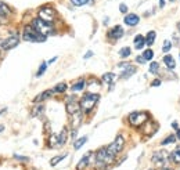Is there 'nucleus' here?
<instances>
[{"label": "nucleus", "instance_id": "47", "mask_svg": "<svg viewBox=\"0 0 180 170\" xmlns=\"http://www.w3.org/2000/svg\"><path fill=\"white\" fill-rule=\"evenodd\" d=\"M161 170H173V169H170V168H161Z\"/></svg>", "mask_w": 180, "mask_h": 170}, {"label": "nucleus", "instance_id": "1", "mask_svg": "<svg viewBox=\"0 0 180 170\" xmlns=\"http://www.w3.org/2000/svg\"><path fill=\"white\" fill-rule=\"evenodd\" d=\"M32 26H33L35 29H36L37 32H39L40 35H43V36H49V35H54L55 33V29H54V24L53 22H47V21L42 20V18H35L32 20Z\"/></svg>", "mask_w": 180, "mask_h": 170}, {"label": "nucleus", "instance_id": "22", "mask_svg": "<svg viewBox=\"0 0 180 170\" xmlns=\"http://www.w3.org/2000/svg\"><path fill=\"white\" fill-rule=\"evenodd\" d=\"M176 140H178V137H176V134H169V136H166L164 140L161 141V147H166V145H170V144H175Z\"/></svg>", "mask_w": 180, "mask_h": 170}, {"label": "nucleus", "instance_id": "16", "mask_svg": "<svg viewBox=\"0 0 180 170\" xmlns=\"http://www.w3.org/2000/svg\"><path fill=\"white\" fill-rule=\"evenodd\" d=\"M169 160L175 165H180V145H176V148L169 154Z\"/></svg>", "mask_w": 180, "mask_h": 170}, {"label": "nucleus", "instance_id": "30", "mask_svg": "<svg viewBox=\"0 0 180 170\" xmlns=\"http://www.w3.org/2000/svg\"><path fill=\"white\" fill-rule=\"evenodd\" d=\"M86 141H87V137H86V136H85V137H81L79 140H76V141L73 142V148H75V150H79V148L83 147Z\"/></svg>", "mask_w": 180, "mask_h": 170}, {"label": "nucleus", "instance_id": "7", "mask_svg": "<svg viewBox=\"0 0 180 170\" xmlns=\"http://www.w3.org/2000/svg\"><path fill=\"white\" fill-rule=\"evenodd\" d=\"M37 17L47 21V22H54V20L57 18V11L53 7H50V6H43L37 11Z\"/></svg>", "mask_w": 180, "mask_h": 170}, {"label": "nucleus", "instance_id": "25", "mask_svg": "<svg viewBox=\"0 0 180 170\" xmlns=\"http://www.w3.org/2000/svg\"><path fill=\"white\" fill-rule=\"evenodd\" d=\"M90 156H91V152H87V154L85 155V156L81 159V162L78 163V168H76V169H78V170H82V169H85V168H86V166L89 165Z\"/></svg>", "mask_w": 180, "mask_h": 170}, {"label": "nucleus", "instance_id": "5", "mask_svg": "<svg viewBox=\"0 0 180 170\" xmlns=\"http://www.w3.org/2000/svg\"><path fill=\"white\" fill-rule=\"evenodd\" d=\"M114 159L115 158L108 154L107 147H101L99 151L96 152V165L99 166V168H104V166L110 165Z\"/></svg>", "mask_w": 180, "mask_h": 170}, {"label": "nucleus", "instance_id": "2", "mask_svg": "<svg viewBox=\"0 0 180 170\" xmlns=\"http://www.w3.org/2000/svg\"><path fill=\"white\" fill-rule=\"evenodd\" d=\"M99 100H100V94L86 93L81 100H79V102H81V109L86 113L93 111V108L96 107V104L99 102Z\"/></svg>", "mask_w": 180, "mask_h": 170}, {"label": "nucleus", "instance_id": "42", "mask_svg": "<svg viewBox=\"0 0 180 170\" xmlns=\"http://www.w3.org/2000/svg\"><path fill=\"white\" fill-rule=\"evenodd\" d=\"M54 61H57V57H54V58L49 59V61H47V64H53V62H54Z\"/></svg>", "mask_w": 180, "mask_h": 170}, {"label": "nucleus", "instance_id": "4", "mask_svg": "<svg viewBox=\"0 0 180 170\" xmlns=\"http://www.w3.org/2000/svg\"><path fill=\"white\" fill-rule=\"evenodd\" d=\"M150 115L147 113L146 111H136V112H132L129 115V123L134 127H140L143 124H146V122L148 120Z\"/></svg>", "mask_w": 180, "mask_h": 170}, {"label": "nucleus", "instance_id": "21", "mask_svg": "<svg viewBox=\"0 0 180 170\" xmlns=\"http://www.w3.org/2000/svg\"><path fill=\"white\" fill-rule=\"evenodd\" d=\"M67 138H68V129L64 127L61 130V133L57 136V145H64L67 142Z\"/></svg>", "mask_w": 180, "mask_h": 170}, {"label": "nucleus", "instance_id": "20", "mask_svg": "<svg viewBox=\"0 0 180 170\" xmlns=\"http://www.w3.org/2000/svg\"><path fill=\"white\" fill-rule=\"evenodd\" d=\"M155 40H157V32H155V31H150L146 35V44H147V47H151L152 44L155 43Z\"/></svg>", "mask_w": 180, "mask_h": 170}, {"label": "nucleus", "instance_id": "44", "mask_svg": "<svg viewBox=\"0 0 180 170\" xmlns=\"http://www.w3.org/2000/svg\"><path fill=\"white\" fill-rule=\"evenodd\" d=\"M173 40H175V43H176V44H179V37L176 36V35H173Z\"/></svg>", "mask_w": 180, "mask_h": 170}, {"label": "nucleus", "instance_id": "13", "mask_svg": "<svg viewBox=\"0 0 180 170\" xmlns=\"http://www.w3.org/2000/svg\"><path fill=\"white\" fill-rule=\"evenodd\" d=\"M123 22H125V25L133 28V26L138 25V22H140V17H138L137 14H134V13H128L125 15V18H123Z\"/></svg>", "mask_w": 180, "mask_h": 170}, {"label": "nucleus", "instance_id": "3", "mask_svg": "<svg viewBox=\"0 0 180 170\" xmlns=\"http://www.w3.org/2000/svg\"><path fill=\"white\" fill-rule=\"evenodd\" d=\"M22 39L25 41H35V43H40V41H45L47 37L43 36V35H40L32 25H26L25 28H24Z\"/></svg>", "mask_w": 180, "mask_h": 170}, {"label": "nucleus", "instance_id": "33", "mask_svg": "<svg viewBox=\"0 0 180 170\" xmlns=\"http://www.w3.org/2000/svg\"><path fill=\"white\" fill-rule=\"evenodd\" d=\"M43 111H45V107H43V105H37L36 108H33L32 116H33V118H36V116H40L43 113Z\"/></svg>", "mask_w": 180, "mask_h": 170}, {"label": "nucleus", "instance_id": "29", "mask_svg": "<svg viewBox=\"0 0 180 170\" xmlns=\"http://www.w3.org/2000/svg\"><path fill=\"white\" fill-rule=\"evenodd\" d=\"M75 7H82V6H86V4H93V0H71Z\"/></svg>", "mask_w": 180, "mask_h": 170}, {"label": "nucleus", "instance_id": "12", "mask_svg": "<svg viewBox=\"0 0 180 170\" xmlns=\"http://www.w3.org/2000/svg\"><path fill=\"white\" fill-rule=\"evenodd\" d=\"M123 35H125V31H123V28L121 25H115L107 32V37L110 39V40H112V41L119 40Z\"/></svg>", "mask_w": 180, "mask_h": 170}, {"label": "nucleus", "instance_id": "8", "mask_svg": "<svg viewBox=\"0 0 180 170\" xmlns=\"http://www.w3.org/2000/svg\"><path fill=\"white\" fill-rule=\"evenodd\" d=\"M169 160V154L164 150H159V151H155L151 156V162L154 163L157 168H164L166 165V162Z\"/></svg>", "mask_w": 180, "mask_h": 170}, {"label": "nucleus", "instance_id": "46", "mask_svg": "<svg viewBox=\"0 0 180 170\" xmlns=\"http://www.w3.org/2000/svg\"><path fill=\"white\" fill-rule=\"evenodd\" d=\"M3 130H4V126H3V124H0V133H2Z\"/></svg>", "mask_w": 180, "mask_h": 170}, {"label": "nucleus", "instance_id": "41", "mask_svg": "<svg viewBox=\"0 0 180 170\" xmlns=\"http://www.w3.org/2000/svg\"><path fill=\"white\" fill-rule=\"evenodd\" d=\"M14 158H15V159H18V160H28V158H25V156H20V155H14Z\"/></svg>", "mask_w": 180, "mask_h": 170}, {"label": "nucleus", "instance_id": "43", "mask_svg": "<svg viewBox=\"0 0 180 170\" xmlns=\"http://www.w3.org/2000/svg\"><path fill=\"white\" fill-rule=\"evenodd\" d=\"M176 29H178V32H179V35H180V21L176 22Z\"/></svg>", "mask_w": 180, "mask_h": 170}, {"label": "nucleus", "instance_id": "36", "mask_svg": "<svg viewBox=\"0 0 180 170\" xmlns=\"http://www.w3.org/2000/svg\"><path fill=\"white\" fill-rule=\"evenodd\" d=\"M162 85V80L161 79H155L151 82V87H158V86Z\"/></svg>", "mask_w": 180, "mask_h": 170}, {"label": "nucleus", "instance_id": "34", "mask_svg": "<svg viewBox=\"0 0 180 170\" xmlns=\"http://www.w3.org/2000/svg\"><path fill=\"white\" fill-rule=\"evenodd\" d=\"M46 69H47V62H42V65L39 67V69H37V72H36V77H40L43 75V73L46 72Z\"/></svg>", "mask_w": 180, "mask_h": 170}, {"label": "nucleus", "instance_id": "6", "mask_svg": "<svg viewBox=\"0 0 180 170\" xmlns=\"http://www.w3.org/2000/svg\"><path fill=\"white\" fill-rule=\"evenodd\" d=\"M123 148H125V138L119 134V136H116V138H115L114 141L107 147V151H108V154H110L111 156L115 158L121 151L123 150Z\"/></svg>", "mask_w": 180, "mask_h": 170}, {"label": "nucleus", "instance_id": "10", "mask_svg": "<svg viewBox=\"0 0 180 170\" xmlns=\"http://www.w3.org/2000/svg\"><path fill=\"white\" fill-rule=\"evenodd\" d=\"M118 68L122 69V73H121V77H122V79H128V77L133 76L134 73L137 72V68H136L134 65L129 64V62H121V64H118Z\"/></svg>", "mask_w": 180, "mask_h": 170}, {"label": "nucleus", "instance_id": "31", "mask_svg": "<svg viewBox=\"0 0 180 170\" xmlns=\"http://www.w3.org/2000/svg\"><path fill=\"white\" fill-rule=\"evenodd\" d=\"M172 47H173V43H172L170 40H168V39H166V40L164 41V44H162V53L168 54V53L170 51V49H172Z\"/></svg>", "mask_w": 180, "mask_h": 170}, {"label": "nucleus", "instance_id": "49", "mask_svg": "<svg viewBox=\"0 0 180 170\" xmlns=\"http://www.w3.org/2000/svg\"><path fill=\"white\" fill-rule=\"evenodd\" d=\"M179 58H180V54H179Z\"/></svg>", "mask_w": 180, "mask_h": 170}, {"label": "nucleus", "instance_id": "45", "mask_svg": "<svg viewBox=\"0 0 180 170\" xmlns=\"http://www.w3.org/2000/svg\"><path fill=\"white\" fill-rule=\"evenodd\" d=\"M176 137H178V140H180V129H178V130H176Z\"/></svg>", "mask_w": 180, "mask_h": 170}, {"label": "nucleus", "instance_id": "11", "mask_svg": "<svg viewBox=\"0 0 180 170\" xmlns=\"http://www.w3.org/2000/svg\"><path fill=\"white\" fill-rule=\"evenodd\" d=\"M20 43V37L17 35H11L10 37H7L6 40L0 41V49L2 50H11Z\"/></svg>", "mask_w": 180, "mask_h": 170}, {"label": "nucleus", "instance_id": "39", "mask_svg": "<svg viewBox=\"0 0 180 170\" xmlns=\"http://www.w3.org/2000/svg\"><path fill=\"white\" fill-rule=\"evenodd\" d=\"M91 57H93V51H91V50H89V51H87L86 54L83 55V58L85 59H89V58H91Z\"/></svg>", "mask_w": 180, "mask_h": 170}, {"label": "nucleus", "instance_id": "40", "mask_svg": "<svg viewBox=\"0 0 180 170\" xmlns=\"http://www.w3.org/2000/svg\"><path fill=\"white\" fill-rule=\"evenodd\" d=\"M170 126H172L173 130H178L179 129V124H178V122H176V120H173L172 123H170Z\"/></svg>", "mask_w": 180, "mask_h": 170}, {"label": "nucleus", "instance_id": "23", "mask_svg": "<svg viewBox=\"0 0 180 170\" xmlns=\"http://www.w3.org/2000/svg\"><path fill=\"white\" fill-rule=\"evenodd\" d=\"M53 94H54V93H53V90H46V91H43V93H40L39 95H36L33 101H35V102H42V101L47 100L49 97H51Z\"/></svg>", "mask_w": 180, "mask_h": 170}, {"label": "nucleus", "instance_id": "17", "mask_svg": "<svg viewBox=\"0 0 180 170\" xmlns=\"http://www.w3.org/2000/svg\"><path fill=\"white\" fill-rule=\"evenodd\" d=\"M85 87H86V80L79 79V80H76L72 86H71V91H73V93H76V91H82Z\"/></svg>", "mask_w": 180, "mask_h": 170}, {"label": "nucleus", "instance_id": "18", "mask_svg": "<svg viewBox=\"0 0 180 170\" xmlns=\"http://www.w3.org/2000/svg\"><path fill=\"white\" fill-rule=\"evenodd\" d=\"M11 13H13V11H11V8L8 7L4 2H2V0H0V17L7 18V17L11 15Z\"/></svg>", "mask_w": 180, "mask_h": 170}, {"label": "nucleus", "instance_id": "27", "mask_svg": "<svg viewBox=\"0 0 180 170\" xmlns=\"http://www.w3.org/2000/svg\"><path fill=\"white\" fill-rule=\"evenodd\" d=\"M148 72L151 73V75H158V73H159V62H157V61H152L151 64H150Z\"/></svg>", "mask_w": 180, "mask_h": 170}, {"label": "nucleus", "instance_id": "14", "mask_svg": "<svg viewBox=\"0 0 180 170\" xmlns=\"http://www.w3.org/2000/svg\"><path fill=\"white\" fill-rule=\"evenodd\" d=\"M162 61H164V64H165V67H166V69L175 71V68H176V61H175V58H173V55L165 54L164 58H162Z\"/></svg>", "mask_w": 180, "mask_h": 170}, {"label": "nucleus", "instance_id": "32", "mask_svg": "<svg viewBox=\"0 0 180 170\" xmlns=\"http://www.w3.org/2000/svg\"><path fill=\"white\" fill-rule=\"evenodd\" d=\"M67 158V154H63V155H58V156H54L51 160H50V165L51 166H57V163H60L63 159Z\"/></svg>", "mask_w": 180, "mask_h": 170}, {"label": "nucleus", "instance_id": "15", "mask_svg": "<svg viewBox=\"0 0 180 170\" xmlns=\"http://www.w3.org/2000/svg\"><path fill=\"white\" fill-rule=\"evenodd\" d=\"M133 43H134V49L136 50H143L144 47L147 46V44H146V36H143V35H140V33L136 35Z\"/></svg>", "mask_w": 180, "mask_h": 170}, {"label": "nucleus", "instance_id": "48", "mask_svg": "<svg viewBox=\"0 0 180 170\" xmlns=\"http://www.w3.org/2000/svg\"><path fill=\"white\" fill-rule=\"evenodd\" d=\"M166 2H170V3H175L176 0H166Z\"/></svg>", "mask_w": 180, "mask_h": 170}, {"label": "nucleus", "instance_id": "19", "mask_svg": "<svg viewBox=\"0 0 180 170\" xmlns=\"http://www.w3.org/2000/svg\"><path fill=\"white\" fill-rule=\"evenodd\" d=\"M115 79H116V75L112 72H107V73H104V75L101 76V80L104 83H107V85H110L111 87H112V83L115 82Z\"/></svg>", "mask_w": 180, "mask_h": 170}, {"label": "nucleus", "instance_id": "24", "mask_svg": "<svg viewBox=\"0 0 180 170\" xmlns=\"http://www.w3.org/2000/svg\"><path fill=\"white\" fill-rule=\"evenodd\" d=\"M67 89H68L67 83L61 82V83H58V85H55L51 90H53V93H54V94H63V93H65V91H67Z\"/></svg>", "mask_w": 180, "mask_h": 170}, {"label": "nucleus", "instance_id": "35", "mask_svg": "<svg viewBox=\"0 0 180 170\" xmlns=\"http://www.w3.org/2000/svg\"><path fill=\"white\" fill-rule=\"evenodd\" d=\"M119 11L126 15V14H128V11H129V7L125 4V3H121V4H119Z\"/></svg>", "mask_w": 180, "mask_h": 170}, {"label": "nucleus", "instance_id": "37", "mask_svg": "<svg viewBox=\"0 0 180 170\" xmlns=\"http://www.w3.org/2000/svg\"><path fill=\"white\" fill-rule=\"evenodd\" d=\"M136 62H137V64H146V59H144V57L143 55H137V57H136Z\"/></svg>", "mask_w": 180, "mask_h": 170}, {"label": "nucleus", "instance_id": "38", "mask_svg": "<svg viewBox=\"0 0 180 170\" xmlns=\"http://www.w3.org/2000/svg\"><path fill=\"white\" fill-rule=\"evenodd\" d=\"M158 6H159V8H165V6H166V0H159L158 2Z\"/></svg>", "mask_w": 180, "mask_h": 170}, {"label": "nucleus", "instance_id": "9", "mask_svg": "<svg viewBox=\"0 0 180 170\" xmlns=\"http://www.w3.org/2000/svg\"><path fill=\"white\" fill-rule=\"evenodd\" d=\"M65 109L69 115H78L81 113V102L78 101V98L75 95H71V97H67L65 100Z\"/></svg>", "mask_w": 180, "mask_h": 170}, {"label": "nucleus", "instance_id": "28", "mask_svg": "<svg viewBox=\"0 0 180 170\" xmlns=\"http://www.w3.org/2000/svg\"><path fill=\"white\" fill-rule=\"evenodd\" d=\"M130 54H132V49H130V47H128V46H126V47H122V49L119 50V57H121L122 59L129 58V55H130Z\"/></svg>", "mask_w": 180, "mask_h": 170}, {"label": "nucleus", "instance_id": "26", "mask_svg": "<svg viewBox=\"0 0 180 170\" xmlns=\"http://www.w3.org/2000/svg\"><path fill=\"white\" fill-rule=\"evenodd\" d=\"M141 55H143V57H144V59H146V61L148 62V61H151V59L154 58V55H155V54H154V50H152L151 47H148V49H146L143 53H141Z\"/></svg>", "mask_w": 180, "mask_h": 170}]
</instances>
